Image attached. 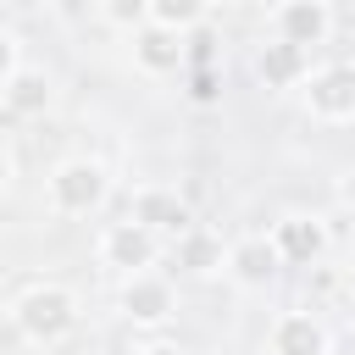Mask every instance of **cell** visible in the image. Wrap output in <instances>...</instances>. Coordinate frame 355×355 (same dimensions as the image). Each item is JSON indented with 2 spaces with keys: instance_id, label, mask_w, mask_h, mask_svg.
<instances>
[{
  "instance_id": "cell-1",
  "label": "cell",
  "mask_w": 355,
  "mask_h": 355,
  "mask_svg": "<svg viewBox=\"0 0 355 355\" xmlns=\"http://www.w3.org/2000/svg\"><path fill=\"white\" fill-rule=\"evenodd\" d=\"M11 322H17V333L28 344L55 349V344H67L78 333V294L61 288V283H33V288H22L11 300Z\"/></svg>"
},
{
  "instance_id": "cell-2",
  "label": "cell",
  "mask_w": 355,
  "mask_h": 355,
  "mask_svg": "<svg viewBox=\"0 0 355 355\" xmlns=\"http://www.w3.org/2000/svg\"><path fill=\"white\" fill-rule=\"evenodd\" d=\"M44 200H50L55 216H94V211L111 200V172H105L94 155H67V161L50 166Z\"/></svg>"
},
{
  "instance_id": "cell-3",
  "label": "cell",
  "mask_w": 355,
  "mask_h": 355,
  "mask_svg": "<svg viewBox=\"0 0 355 355\" xmlns=\"http://www.w3.org/2000/svg\"><path fill=\"white\" fill-rule=\"evenodd\" d=\"M300 94H305V111L316 116V122H355V61H327V67H311L305 72V83H300Z\"/></svg>"
},
{
  "instance_id": "cell-4",
  "label": "cell",
  "mask_w": 355,
  "mask_h": 355,
  "mask_svg": "<svg viewBox=\"0 0 355 355\" xmlns=\"http://www.w3.org/2000/svg\"><path fill=\"white\" fill-rule=\"evenodd\" d=\"M116 311H122L133 327H166V322L178 316V288H172V277H161V272H133V277H122V288H116Z\"/></svg>"
},
{
  "instance_id": "cell-5",
  "label": "cell",
  "mask_w": 355,
  "mask_h": 355,
  "mask_svg": "<svg viewBox=\"0 0 355 355\" xmlns=\"http://www.w3.org/2000/svg\"><path fill=\"white\" fill-rule=\"evenodd\" d=\"M161 250H166V244H161L150 227H139L133 216H122V222H111V227L100 233V261H105L111 272H122V277H133V272H155Z\"/></svg>"
},
{
  "instance_id": "cell-6",
  "label": "cell",
  "mask_w": 355,
  "mask_h": 355,
  "mask_svg": "<svg viewBox=\"0 0 355 355\" xmlns=\"http://www.w3.org/2000/svg\"><path fill=\"white\" fill-rule=\"evenodd\" d=\"M128 216H133L139 227H150L161 244H172L178 233H189V227H194V205H189L178 189H161V183L139 189V194L128 200Z\"/></svg>"
},
{
  "instance_id": "cell-7",
  "label": "cell",
  "mask_w": 355,
  "mask_h": 355,
  "mask_svg": "<svg viewBox=\"0 0 355 355\" xmlns=\"http://www.w3.org/2000/svg\"><path fill=\"white\" fill-rule=\"evenodd\" d=\"M266 239H272L277 261H288V266H316V261L327 255V222H322V216H305V211L277 216Z\"/></svg>"
},
{
  "instance_id": "cell-8",
  "label": "cell",
  "mask_w": 355,
  "mask_h": 355,
  "mask_svg": "<svg viewBox=\"0 0 355 355\" xmlns=\"http://www.w3.org/2000/svg\"><path fill=\"white\" fill-rule=\"evenodd\" d=\"M277 250H272V239L266 233H244V239H233L227 244V255H222V272L239 283V288H250V294H261L272 277H277Z\"/></svg>"
},
{
  "instance_id": "cell-9",
  "label": "cell",
  "mask_w": 355,
  "mask_h": 355,
  "mask_svg": "<svg viewBox=\"0 0 355 355\" xmlns=\"http://www.w3.org/2000/svg\"><path fill=\"white\" fill-rule=\"evenodd\" d=\"M266 349L272 355H327L333 333L322 327L316 311H277L272 327H266Z\"/></svg>"
},
{
  "instance_id": "cell-10",
  "label": "cell",
  "mask_w": 355,
  "mask_h": 355,
  "mask_svg": "<svg viewBox=\"0 0 355 355\" xmlns=\"http://www.w3.org/2000/svg\"><path fill=\"white\" fill-rule=\"evenodd\" d=\"M277 39L283 44H294V50H316V44H327V33H333V6L327 0H283L277 6Z\"/></svg>"
},
{
  "instance_id": "cell-11",
  "label": "cell",
  "mask_w": 355,
  "mask_h": 355,
  "mask_svg": "<svg viewBox=\"0 0 355 355\" xmlns=\"http://www.w3.org/2000/svg\"><path fill=\"white\" fill-rule=\"evenodd\" d=\"M133 61H139V72H150V78H166V72H178V67L189 61V44H183V33L144 22V28L133 33Z\"/></svg>"
},
{
  "instance_id": "cell-12",
  "label": "cell",
  "mask_w": 355,
  "mask_h": 355,
  "mask_svg": "<svg viewBox=\"0 0 355 355\" xmlns=\"http://www.w3.org/2000/svg\"><path fill=\"white\" fill-rule=\"evenodd\" d=\"M166 255H172V266L178 272H189V277H211V272H222V255H227V244L211 233V227H189V233H178L172 244H166Z\"/></svg>"
},
{
  "instance_id": "cell-13",
  "label": "cell",
  "mask_w": 355,
  "mask_h": 355,
  "mask_svg": "<svg viewBox=\"0 0 355 355\" xmlns=\"http://www.w3.org/2000/svg\"><path fill=\"white\" fill-rule=\"evenodd\" d=\"M0 100H6L11 116H44V111L55 105V83H50L44 67H17V72L6 78Z\"/></svg>"
},
{
  "instance_id": "cell-14",
  "label": "cell",
  "mask_w": 355,
  "mask_h": 355,
  "mask_svg": "<svg viewBox=\"0 0 355 355\" xmlns=\"http://www.w3.org/2000/svg\"><path fill=\"white\" fill-rule=\"evenodd\" d=\"M305 72H311V55L294 50V44H283V39H272V44L255 50V78H261L266 89H300Z\"/></svg>"
},
{
  "instance_id": "cell-15",
  "label": "cell",
  "mask_w": 355,
  "mask_h": 355,
  "mask_svg": "<svg viewBox=\"0 0 355 355\" xmlns=\"http://www.w3.org/2000/svg\"><path fill=\"white\" fill-rule=\"evenodd\" d=\"M211 17V0H150V22L155 28H172V33H194L200 22Z\"/></svg>"
},
{
  "instance_id": "cell-16",
  "label": "cell",
  "mask_w": 355,
  "mask_h": 355,
  "mask_svg": "<svg viewBox=\"0 0 355 355\" xmlns=\"http://www.w3.org/2000/svg\"><path fill=\"white\" fill-rule=\"evenodd\" d=\"M100 17L116 28V33H139L150 22V0H100Z\"/></svg>"
},
{
  "instance_id": "cell-17",
  "label": "cell",
  "mask_w": 355,
  "mask_h": 355,
  "mask_svg": "<svg viewBox=\"0 0 355 355\" xmlns=\"http://www.w3.org/2000/svg\"><path fill=\"white\" fill-rule=\"evenodd\" d=\"M216 94H222V89H216V72H211V67H205V72H194V78H189V100H194V105H211V100H216Z\"/></svg>"
},
{
  "instance_id": "cell-18",
  "label": "cell",
  "mask_w": 355,
  "mask_h": 355,
  "mask_svg": "<svg viewBox=\"0 0 355 355\" xmlns=\"http://www.w3.org/2000/svg\"><path fill=\"white\" fill-rule=\"evenodd\" d=\"M17 67H22V50H17V39L0 28V89H6V78H11Z\"/></svg>"
},
{
  "instance_id": "cell-19",
  "label": "cell",
  "mask_w": 355,
  "mask_h": 355,
  "mask_svg": "<svg viewBox=\"0 0 355 355\" xmlns=\"http://www.w3.org/2000/svg\"><path fill=\"white\" fill-rule=\"evenodd\" d=\"M133 355H189L183 344H172V338H150V344H139Z\"/></svg>"
},
{
  "instance_id": "cell-20",
  "label": "cell",
  "mask_w": 355,
  "mask_h": 355,
  "mask_svg": "<svg viewBox=\"0 0 355 355\" xmlns=\"http://www.w3.org/2000/svg\"><path fill=\"white\" fill-rule=\"evenodd\" d=\"M338 205H344V211H355V166L338 178Z\"/></svg>"
},
{
  "instance_id": "cell-21",
  "label": "cell",
  "mask_w": 355,
  "mask_h": 355,
  "mask_svg": "<svg viewBox=\"0 0 355 355\" xmlns=\"http://www.w3.org/2000/svg\"><path fill=\"white\" fill-rule=\"evenodd\" d=\"M6 189H11V161L0 155V200H6Z\"/></svg>"
}]
</instances>
